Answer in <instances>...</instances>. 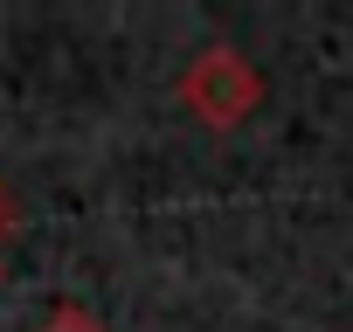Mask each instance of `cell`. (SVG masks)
<instances>
[{
	"label": "cell",
	"instance_id": "2",
	"mask_svg": "<svg viewBox=\"0 0 353 332\" xmlns=\"http://www.w3.org/2000/svg\"><path fill=\"white\" fill-rule=\"evenodd\" d=\"M35 332H111V325H104L90 304H70V298H63V304H56V311H49Z\"/></svg>",
	"mask_w": 353,
	"mask_h": 332
},
{
	"label": "cell",
	"instance_id": "3",
	"mask_svg": "<svg viewBox=\"0 0 353 332\" xmlns=\"http://www.w3.org/2000/svg\"><path fill=\"white\" fill-rule=\"evenodd\" d=\"M8 229H14V201H8V187H0V242H8Z\"/></svg>",
	"mask_w": 353,
	"mask_h": 332
},
{
	"label": "cell",
	"instance_id": "1",
	"mask_svg": "<svg viewBox=\"0 0 353 332\" xmlns=\"http://www.w3.org/2000/svg\"><path fill=\"white\" fill-rule=\"evenodd\" d=\"M173 97H181V111L208 132H243L256 111H263V70L229 49V42H208L188 56V70L173 76Z\"/></svg>",
	"mask_w": 353,
	"mask_h": 332
}]
</instances>
